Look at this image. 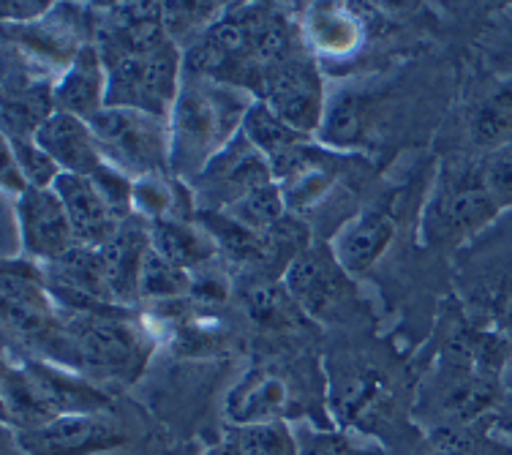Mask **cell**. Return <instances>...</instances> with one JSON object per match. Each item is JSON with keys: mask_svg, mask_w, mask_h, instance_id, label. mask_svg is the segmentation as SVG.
Segmentation results:
<instances>
[{"mask_svg": "<svg viewBox=\"0 0 512 455\" xmlns=\"http://www.w3.org/2000/svg\"><path fill=\"white\" fill-rule=\"evenodd\" d=\"M251 104H243L235 88L194 77L180 88L169 115V169L175 178L194 180L218 150L232 142Z\"/></svg>", "mask_w": 512, "mask_h": 455, "instance_id": "obj_1", "label": "cell"}, {"mask_svg": "<svg viewBox=\"0 0 512 455\" xmlns=\"http://www.w3.org/2000/svg\"><path fill=\"white\" fill-rule=\"evenodd\" d=\"M118 311L63 317V366L82 376L137 379L150 357L145 333Z\"/></svg>", "mask_w": 512, "mask_h": 455, "instance_id": "obj_2", "label": "cell"}, {"mask_svg": "<svg viewBox=\"0 0 512 455\" xmlns=\"http://www.w3.org/2000/svg\"><path fill=\"white\" fill-rule=\"evenodd\" d=\"M90 123L101 159L131 180L169 175V120L131 107H104Z\"/></svg>", "mask_w": 512, "mask_h": 455, "instance_id": "obj_3", "label": "cell"}, {"mask_svg": "<svg viewBox=\"0 0 512 455\" xmlns=\"http://www.w3.org/2000/svg\"><path fill=\"white\" fill-rule=\"evenodd\" d=\"M3 325L25 347L63 366V317L47 289L44 268L28 259L3 262Z\"/></svg>", "mask_w": 512, "mask_h": 455, "instance_id": "obj_4", "label": "cell"}, {"mask_svg": "<svg viewBox=\"0 0 512 455\" xmlns=\"http://www.w3.org/2000/svg\"><path fill=\"white\" fill-rule=\"evenodd\" d=\"M107 66V107H131L169 120L180 96V58L175 39L142 55L101 58Z\"/></svg>", "mask_w": 512, "mask_h": 455, "instance_id": "obj_5", "label": "cell"}, {"mask_svg": "<svg viewBox=\"0 0 512 455\" xmlns=\"http://www.w3.org/2000/svg\"><path fill=\"white\" fill-rule=\"evenodd\" d=\"M499 202L485 188L483 172L455 169L453 178H444L423 216V235L428 243H458L483 229L496 213Z\"/></svg>", "mask_w": 512, "mask_h": 455, "instance_id": "obj_6", "label": "cell"}, {"mask_svg": "<svg viewBox=\"0 0 512 455\" xmlns=\"http://www.w3.org/2000/svg\"><path fill=\"white\" fill-rule=\"evenodd\" d=\"M194 183V197L199 199V213H221L235 202L251 194L254 188L276 183L270 161L248 142L243 131H237L229 145L218 150Z\"/></svg>", "mask_w": 512, "mask_h": 455, "instance_id": "obj_7", "label": "cell"}, {"mask_svg": "<svg viewBox=\"0 0 512 455\" xmlns=\"http://www.w3.org/2000/svg\"><path fill=\"white\" fill-rule=\"evenodd\" d=\"M259 93H262L259 101H265L292 129L316 134L322 126L327 109L325 82L308 52H300L295 58L267 69Z\"/></svg>", "mask_w": 512, "mask_h": 455, "instance_id": "obj_8", "label": "cell"}, {"mask_svg": "<svg viewBox=\"0 0 512 455\" xmlns=\"http://www.w3.org/2000/svg\"><path fill=\"white\" fill-rule=\"evenodd\" d=\"M128 442L123 420L109 409L60 415L33 431H17V445L28 455H99Z\"/></svg>", "mask_w": 512, "mask_h": 455, "instance_id": "obj_9", "label": "cell"}, {"mask_svg": "<svg viewBox=\"0 0 512 455\" xmlns=\"http://www.w3.org/2000/svg\"><path fill=\"white\" fill-rule=\"evenodd\" d=\"M284 289L297 308L314 319H333L352 297L346 273L333 248H306L284 270Z\"/></svg>", "mask_w": 512, "mask_h": 455, "instance_id": "obj_10", "label": "cell"}, {"mask_svg": "<svg viewBox=\"0 0 512 455\" xmlns=\"http://www.w3.org/2000/svg\"><path fill=\"white\" fill-rule=\"evenodd\" d=\"M44 278H47L52 300L69 314L120 308L109 292L101 251L74 246L63 257L44 262Z\"/></svg>", "mask_w": 512, "mask_h": 455, "instance_id": "obj_11", "label": "cell"}, {"mask_svg": "<svg viewBox=\"0 0 512 455\" xmlns=\"http://www.w3.org/2000/svg\"><path fill=\"white\" fill-rule=\"evenodd\" d=\"M295 409V385L281 366H254L224 398V417L235 428L286 420Z\"/></svg>", "mask_w": 512, "mask_h": 455, "instance_id": "obj_12", "label": "cell"}, {"mask_svg": "<svg viewBox=\"0 0 512 455\" xmlns=\"http://www.w3.org/2000/svg\"><path fill=\"white\" fill-rule=\"evenodd\" d=\"M14 210L20 221V243L28 257L52 262L74 248L69 216L55 188L22 191L14 202Z\"/></svg>", "mask_w": 512, "mask_h": 455, "instance_id": "obj_13", "label": "cell"}, {"mask_svg": "<svg viewBox=\"0 0 512 455\" xmlns=\"http://www.w3.org/2000/svg\"><path fill=\"white\" fill-rule=\"evenodd\" d=\"M387 396L390 390L384 374L371 363L346 360L330 368L327 404L341 426H363L368 420H376L379 409L387 404Z\"/></svg>", "mask_w": 512, "mask_h": 455, "instance_id": "obj_14", "label": "cell"}, {"mask_svg": "<svg viewBox=\"0 0 512 455\" xmlns=\"http://www.w3.org/2000/svg\"><path fill=\"white\" fill-rule=\"evenodd\" d=\"M52 188H55V194L66 208L74 246L101 251L109 240L118 235L123 221L109 210L107 199L101 197L93 180L85 178V175L63 172Z\"/></svg>", "mask_w": 512, "mask_h": 455, "instance_id": "obj_15", "label": "cell"}, {"mask_svg": "<svg viewBox=\"0 0 512 455\" xmlns=\"http://www.w3.org/2000/svg\"><path fill=\"white\" fill-rule=\"evenodd\" d=\"M150 246V224L134 213L120 224L118 235L101 248L109 292L120 308L131 306L139 297V273Z\"/></svg>", "mask_w": 512, "mask_h": 455, "instance_id": "obj_16", "label": "cell"}, {"mask_svg": "<svg viewBox=\"0 0 512 455\" xmlns=\"http://www.w3.org/2000/svg\"><path fill=\"white\" fill-rule=\"evenodd\" d=\"M55 112H66L74 118L93 120L107 107V66L101 60L96 44H82L77 58L60 74L52 88Z\"/></svg>", "mask_w": 512, "mask_h": 455, "instance_id": "obj_17", "label": "cell"}, {"mask_svg": "<svg viewBox=\"0 0 512 455\" xmlns=\"http://www.w3.org/2000/svg\"><path fill=\"white\" fill-rule=\"evenodd\" d=\"M395 235V213L390 205H376L371 210H363L349 224L341 227V232L333 240V254L338 265L352 276V273H365L382 257L384 248L390 246Z\"/></svg>", "mask_w": 512, "mask_h": 455, "instance_id": "obj_18", "label": "cell"}, {"mask_svg": "<svg viewBox=\"0 0 512 455\" xmlns=\"http://www.w3.org/2000/svg\"><path fill=\"white\" fill-rule=\"evenodd\" d=\"M36 142H39L41 150L50 153V159L63 172H71V175L90 178L104 164L88 120L74 118V115H66V112H55L39 129Z\"/></svg>", "mask_w": 512, "mask_h": 455, "instance_id": "obj_19", "label": "cell"}, {"mask_svg": "<svg viewBox=\"0 0 512 455\" xmlns=\"http://www.w3.org/2000/svg\"><path fill=\"white\" fill-rule=\"evenodd\" d=\"M148 224L150 243L172 265L197 273L210 262H216V240L210 238V232L202 224L197 227L194 221H175V218L148 221Z\"/></svg>", "mask_w": 512, "mask_h": 455, "instance_id": "obj_20", "label": "cell"}, {"mask_svg": "<svg viewBox=\"0 0 512 455\" xmlns=\"http://www.w3.org/2000/svg\"><path fill=\"white\" fill-rule=\"evenodd\" d=\"M55 115L52 88L41 80L20 77L17 85L6 82L3 93V137L36 139L39 129Z\"/></svg>", "mask_w": 512, "mask_h": 455, "instance_id": "obj_21", "label": "cell"}, {"mask_svg": "<svg viewBox=\"0 0 512 455\" xmlns=\"http://www.w3.org/2000/svg\"><path fill=\"white\" fill-rule=\"evenodd\" d=\"M502 382L493 371L466 368L444 393V412L455 423H472L502 401Z\"/></svg>", "mask_w": 512, "mask_h": 455, "instance_id": "obj_22", "label": "cell"}, {"mask_svg": "<svg viewBox=\"0 0 512 455\" xmlns=\"http://www.w3.org/2000/svg\"><path fill=\"white\" fill-rule=\"evenodd\" d=\"M240 131H243L248 137V142L270 161V169H273V164L286 159L292 150H297L300 145H306L308 139V134L292 129L289 123H284V120L278 118L276 112L267 107L265 101H251V107H248Z\"/></svg>", "mask_w": 512, "mask_h": 455, "instance_id": "obj_23", "label": "cell"}, {"mask_svg": "<svg viewBox=\"0 0 512 455\" xmlns=\"http://www.w3.org/2000/svg\"><path fill=\"white\" fill-rule=\"evenodd\" d=\"M368 126H371L368 99L355 93V90H344L335 99L327 101L325 118H322V126H319L316 134L322 139V145L346 150L363 142L365 134H368Z\"/></svg>", "mask_w": 512, "mask_h": 455, "instance_id": "obj_24", "label": "cell"}, {"mask_svg": "<svg viewBox=\"0 0 512 455\" xmlns=\"http://www.w3.org/2000/svg\"><path fill=\"white\" fill-rule=\"evenodd\" d=\"M472 137L483 148H504L512 142V80L502 82L474 109Z\"/></svg>", "mask_w": 512, "mask_h": 455, "instance_id": "obj_25", "label": "cell"}, {"mask_svg": "<svg viewBox=\"0 0 512 455\" xmlns=\"http://www.w3.org/2000/svg\"><path fill=\"white\" fill-rule=\"evenodd\" d=\"M191 284H194V273L172 265L150 246L148 257L142 262V273H139V297L153 300V303H172V300L191 295Z\"/></svg>", "mask_w": 512, "mask_h": 455, "instance_id": "obj_26", "label": "cell"}, {"mask_svg": "<svg viewBox=\"0 0 512 455\" xmlns=\"http://www.w3.org/2000/svg\"><path fill=\"white\" fill-rule=\"evenodd\" d=\"M243 308H246V314L254 319L256 325L286 327L295 322L297 303L289 297L284 284L267 281V278H256L254 284H248L243 289Z\"/></svg>", "mask_w": 512, "mask_h": 455, "instance_id": "obj_27", "label": "cell"}, {"mask_svg": "<svg viewBox=\"0 0 512 455\" xmlns=\"http://www.w3.org/2000/svg\"><path fill=\"white\" fill-rule=\"evenodd\" d=\"M232 436L243 455H300V439L286 420L235 428Z\"/></svg>", "mask_w": 512, "mask_h": 455, "instance_id": "obj_28", "label": "cell"}, {"mask_svg": "<svg viewBox=\"0 0 512 455\" xmlns=\"http://www.w3.org/2000/svg\"><path fill=\"white\" fill-rule=\"evenodd\" d=\"M3 145L9 148V153L17 161V167L25 175L30 188H52L55 180L63 175V169L50 159L47 150L39 148L36 139H11L3 137Z\"/></svg>", "mask_w": 512, "mask_h": 455, "instance_id": "obj_29", "label": "cell"}, {"mask_svg": "<svg viewBox=\"0 0 512 455\" xmlns=\"http://www.w3.org/2000/svg\"><path fill=\"white\" fill-rule=\"evenodd\" d=\"M485 188L499 202V208H512V142L504 148L488 153V159L480 164Z\"/></svg>", "mask_w": 512, "mask_h": 455, "instance_id": "obj_30", "label": "cell"}, {"mask_svg": "<svg viewBox=\"0 0 512 455\" xmlns=\"http://www.w3.org/2000/svg\"><path fill=\"white\" fill-rule=\"evenodd\" d=\"M191 297H197L199 303H207V306H216V303H224L229 297V281L221 270L210 262L202 270L194 273V284H191Z\"/></svg>", "mask_w": 512, "mask_h": 455, "instance_id": "obj_31", "label": "cell"}, {"mask_svg": "<svg viewBox=\"0 0 512 455\" xmlns=\"http://www.w3.org/2000/svg\"><path fill=\"white\" fill-rule=\"evenodd\" d=\"M314 20H319V25H327V36L322 39L330 52H349L352 47V33H355V25L346 20L344 11H335V9H316L314 11Z\"/></svg>", "mask_w": 512, "mask_h": 455, "instance_id": "obj_32", "label": "cell"}, {"mask_svg": "<svg viewBox=\"0 0 512 455\" xmlns=\"http://www.w3.org/2000/svg\"><path fill=\"white\" fill-rule=\"evenodd\" d=\"M300 455H368L365 450L344 434H322L311 431L306 439H300Z\"/></svg>", "mask_w": 512, "mask_h": 455, "instance_id": "obj_33", "label": "cell"}, {"mask_svg": "<svg viewBox=\"0 0 512 455\" xmlns=\"http://www.w3.org/2000/svg\"><path fill=\"white\" fill-rule=\"evenodd\" d=\"M428 455H469V442L455 426H442L428 442Z\"/></svg>", "mask_w": 512, "mask_h": 455, "instance_id": "obj_34", "label": "cell"}, {"mask_svg": "<svg viewBox=\"0 0 512 455\" xmlns=\"http://www.w3.org/2000/svg\"><path fill=\"white\" fill-rule=\"evenodd\" d=\"M3 186H6V191H14L17 197L30 188L28 180H25V175L20 172L17 161H14V156H11L6 145H3Z\"/></svg>", "mask_w": 512, "mask_h": 455, "instance_id": "obj_35", "label": "cell"}, {"mask_svg": "<svg viewBox=\"0 0 512 455\" xmlns=\"http://www.w3.org/2000/svg\"><path fill=\"white\" fill-rule=\"evenodd\" d=\"M205 455H243V450H240V445L235 442V436L229 434L224 442H218V445L210 447Z\"/></svg>", "mask_w": 512, "mask_h": 455, "instance_id": "obj_36", "label": "cell"}, {"mask_svg": "<svg viewBox=\"0 0 512 455\" xmlns=\"http://www.w3.org/2000/svg\"><path fill=\"white\" fill-rule=\"evenodd\" d=\"M499 338H504L507 344H512V297L507 300L502 317H499Z\"/></svg>", "mask_w": 512, "mask_h": 455, "instance_id": "obj_37", "label": "cell"}, {"mask_svg": "<svg viewBox=\"0 0 512 455\" xmlns=\"http://www.w3.org/2000/svg\"><path fill=\"white\" fill-rule=\"evenodd\" d=\"M504 385L512 387V357H510V363L504 366Z\"/></svg>", "mask_w": 512, "mask_h": 455, "instance_id": "obj_38", "label": "cell"}]
</instances>
